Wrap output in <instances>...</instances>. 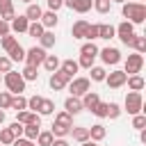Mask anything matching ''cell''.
<instances>
[{
    "mask_svg": "<svg viewBox=\"0 0 146 146\" xmlns=\"http://www.w3.org/2000/svg\"><path fill=\"white\" fill-rule=\"evenodd\" d=\"M78 68H80V66H78L75 59H64V62H59V71H64V73L71 75V78L78 73Z\"/></svg>",
    "mask_w": 146,
    "mask_h": 146,
    "instance_id": "22",
    "label": "cell"
},
{
    "mask_svg": "<svg viewBox=\"0 0 146 146\" xmlns=\"http://www.w3.org/2000/svg\"><path fill=\"white\" fill-rule=\"evenodd\" d=\"M7 55H9V59H11V62H25V48H23L21 43H16Z\"/></svg>",
    "mask_w": 146,
    "mask_h": 146,
    "instance_id": "27",
    "label": "cell"
},
{
    "mask_svg": "<svg viewBox=\"0 0 146 146\" xmlns=\"http://www.w3.org/2000/svg\"><path fill=\"white\" fill-rule=\"evenodd\" d=\"M50 146H68V141H66V139H52Z\"/></svg>",
    "mask_w": 146,
    "mask_h": 146,
    "instance_id": "54",
    "label": "cell"
},
{
    "mask_svg": "<svg viewBox=\"0 0 146 146\" xmlns=\"http://www.w3.org/2000/svg\"><path fill=\"white\" fill-rule=\"evenodd\" d=\"M71 135H73V139H75L78 144L89 141V128H84V125H73V128H71Z\"/></svg>",
    "mask_w": 146,
    "mask_h": 146,
    "instance_id": "20",
    "label": "cell"
},
{
    "mask_svg": "<svg viewBox=\"0 0 146 146\" xmlns=\"http://www.w3.org/2000/svg\"><path fill=\"white\" fill-rule=\"evenodd\" d=\"M14 139H16V137H14V132H11L9 128H2V130H0V144H2V146L14 144Z\"/></svg>",
    "mask_w": 146,
    "mask_h": 146,
    "instance_id": "41",
    "label": "cell"
},
{
    "mask_svg": "<svg viewBox=\"0 0 146 146\" xmlns=\"http://www.w3.org/2000/svg\"><path fill=\"white\" fill-rule=\"evenodd\" d=\"M23 2H27V5H32V0H23Z\"/></svg>",
    "mask_w": 146,
    "mask_h": 146,
    "instance_id": "60",
    "label": "cell"
},
{
    "mask_svg": "<svg viewBox=\"0 0 146 146\" xmlns=\"http://www.w3.org/2000/svg\"><path fill=\"white\" fill-rule=\"evenodd\" d=\"M73 5H75V0H64V7H68V9H73Z\"/></svg>",
    "mask_w": 146,
    "mask_h": 146,
    "instance_id": "55",
    "label": "cell"
},
{
    "mask_svg": "<svg viewBox=\"0 0 146 146\" xmlns=\"http://www.w3.org/2000/svg\"><path fill=\"white\" fill-rule=\"evenodd\" d=\"M50 132H52V137H55V139H66V135H71V128H64V125H57V123H52Z\"/></svg>",
    "mask_w": 146,
    "mask_h": 146,
    "instance_id": "34",
    "label": "cell"
},
{
    "mask_svg": "<svg viewBox=\"0 0 146 146\" xmlns=\"http://www.w3.org/2000/svg\"><path fill=\"white\" fill-rule=\"evenodd\" d=\"M114 34L121 39V43H123V46H128V48H130V41H132V36H135V25H132V23H128V21H123V23H119V25L114 27Z\"/></svg>",
    "mask_w": 146,
    "mask_h": 146,
    "instance_id": "5",
    "label": "cell"
},
{
    "mask_svg": "<svg viewBox=\"0 0 146 146\" xmlns=\"http://www.w3.org/2000/svg\"><path fill=\"white\" fill-rule=\"evenodd\" d=\"M105 135H107V130H105V125L103 123H94L91 128H89V139L91 141H100V139H105Z\"/></svg>",
    "mask_w": 146,
    "mask_h": 146,
    "instance_id": "17",
    "label": "cell"
},
{
    "mask_svg": "<svg viewBox=\"0 0 146 146\" xmlns=\"http://www.w3.org/2000/svg\"><path fill=\"white\" fill-rule=\"evenodd\" d=\"M80 100H82V110H89V112H91V110H94V107L100 103V96H98L96 91H87V94H84Z\"/></svg>",
    "mask_w": 146,
    "mask_h": 146,
    "instance_id": "15",
    "label": "cell"
},
{
    "mask_svg": "<svg viewBox=\"0 0 146 146\" xmlns=\"http://www.w3.org/2000/svg\"><path fill=\"white\" fill-rule=\"evenodd\" d=\"M39 105H41V96H30V98H27V110H30V112H36Z\"/></svg>",
    "mask_w": 146,
    "mask_h": 146,
    "instance_id": "47",
    "label": "cell"
},
{
    "mask_svg": "<svg viewBox=\"0 0 146 146\" xmlns=\"http://www.w3.org/2000/svg\"><path fill=\"white\" fill-rule=\"evenodd\" d=\"M112 36H116V34H114V25H110V23H98V39H112Z\"/></svg>",
    "mask_w": 146,
    "mask_h": 146,
    "instance_id": "26",
    "label": "cell"
},
{
    "mask_svg": "<svg viewBox=\"0 0 146 146\" xmlns=\"http://www.w3.org/2000/svg\"><path fill=\"white\" fill-rule=\"evenodd\" d=\"M21 78H23L25 82H32V80H36V78H39V73H36V68H34V66H25V68H23V73H21Z\"/></svg>",
    "mask_w": 146,
    "mask_h": 146,
    "instance_id": "40",
    "label": "cell"
},
{
    "mask_svg": "<svg viewBox=\"0 0 146 146\" xmlns=\"http://www.w3.org/2000/svg\"><path fill=\"white\" fill-rule=\"evenodd\" d=\"M121 14L128 23L132 25H139L146 21V5L144 2H123L121 5Z\"/></svg>",
    "mask_w": 146,
    "mask_h": 146,
    "instance_id": "1",
    "label": "cell"
},
{
    "mask_svg": "<svg viewBox=\"0 0 146 146\" xmlns=\"http://www.w3.org/2000/svg\"><path fill=\"white\" fill-rule=\"evenodd\" d=\"M130 48H135V52L144 55V52H146V36L135 34V36H132V41H130Z\"/></svg>",
    "mask_w": 146,
    "mask_h": 146,
    "instance_id": "23",
    "label": "cell"
},
{
    "mask_svg": "<svg viewBox=\"0 0 146 146\" xmlns=\"http://www.w3.org/2000/svg\"><path fill=\"white\" fill-rule=\"evenodd\" d=\"M55 32H50V30H46L41 36H39V48H43V50H48V48H52L55 46Z\"/></svg>",
    "mask_w": 146,
    "mask_h": 146,
    "instance_id": "21",
    "label": "cell"
},
{
    "mask_svg": "<svg viewBox=\"0 0 146 146\" xmlns=\"http://www.w3.org/2000/svg\"><path fill=\"white\" fill-rule=\"evenodd\" d=\"M39 23L43 25V30H52V27H57V23H59L57 11H43L41 18H39Z\"/></svg>",
    "mask_w": 146,
    "mask_h": 146,
    "instance_id": "14",
    "label": "cell"
},
{
    "mask_svg": "<svg viewBox=\"0 0 146 146\" xmlns=\"http://www.w3.org/2000/svg\"><path fill=\"white\" fill-rule=\"evenodd\" d=\"M0 80H2V73H0Z\"/></svg>",
    "mask_w": 146,
    "mask_h": 146,
    "instance_id": "62",
    "label": "cell"
},
{
    "mask_svg": "<svg viewBox=\"0 0 146 146\" xmlns=\"http://www.w3.org/2000/svg\"><path fill=\"white\" fill-rule=\"evenodd\" d=\"M91 112H94L98 119H105V116H107V103H98V105H96Z\"/></svg>",
    "mask_w": 146,
    "mask_h": 146,
    "instance_id": "48",
    "label": "cell"
},
{
    "mask_svg": "<svg viewBox=\"0 0 146 146\" xmlns=\"http://www.w3.org/2000/svg\"><path fill=\"white\" fill-rule=\"evenodd\" d=\"M87 27H89V23L87 21H75L73 23V27H71V34H73V39H84V34H87Z\"/></svg>",
    "mask_w": 146,
    "mask_h": 146,
    "instance_id": "19",
    "label": "cell"
},
{
    "mask_svg": "<svg viewBox=\"0 0 146 146\" xmlns=\"http://www.w3.org/2000/svg\"><path fill=\"white\" fill-rule=\"evenodd\" d=\"M71 80H73L71 75H66L64 71H59V68H57L55 73H50V80H48V84H50V89H52V91H62V89H64V87H66Z\"/></svg>",
    "mask_w": 146,
    "mask_h": 146,
    "instance_id": "8",
    "label": "cell"
},
{
    "mask_svg": "<svg viewBox=\"0 0 146 146\" xmlns=\"http://www.w3.org/2000/svg\"><path fill=\"white\" fill-rule=\"evenodd\" d=\"M125 80H128V75H125L123 71H112V73L105 75V84H107L110 89H121V87L125 84Z\"/></svg>",
    "mask_w": 146,
    "mask_h": 146,
    "instance_id": "10",
    "label": "cell"
},
{
    "mask_svg": "<svg viewBox=\"0 0 146 146\" xmlns=\"http://www.w3.org/2000/svg\"><path fill=\"white\" fill-rule=\"evenodd\" d=\"M91 5H94V0H75L73 11H78V14H87V11L91 9Z\"/></svg>",
    "mask_w": 146,
    "mask_h": 146,
    "instance_id": "38",
    "label": "cell"
},
{
    "mask_svg": "<svg viewBox=\"0 0 146 146\" xmlns=\"http://www.w3.org/2000/svg\"><path fill=\"white\" fill-rule=\"evenodd\" d=\"M9 110H16V112H23V110H27V98H25L23 94H18V96H11V105H9Z\"/></svg>",
    "mask_w": 146,
    "mask_h": 146,
    "instance_id": "24",
    "label": "cell"
},
{
    "mask_svg": "<svg viewBox=\"0 0 146 146\" xmlns=\"http://www.w3.org/2000/svg\"><path fill=\"white\" fill-rule=\"evenodd\" d=\"M43 32H46V30H43V25H41L39 21H36V23H30V25H27V34H30L32 39H39V36L43 34Z\"/></svg>",
    "mask_w": 146,
    "mask_h": 146,
    "instance_id": "37",
    "label": "cell"
},
{
    "mask_svg": "<svg viewBox=\"0 0 146 146\" xmlns=\"http://www.w3.org/2000/svg\"><path fill=\"white\" fill-rule=\"evenodd\" d=\"M64 7V0H48V11H57Z\"/></svg>",
    "mask_w": 146,
    "mask_h": 146,
    "instance_id": "51",
    "label": "cell"
},
{
    "mask_svg": "<svg viewBox=\"0 0 146 146\" xmlns=\"http://www.w3.org/2000/svg\"><path fill=\"white\" fill-rule=\"evenodd\" d=\"M55 123L57 125H64V128H73V116L68 112H57L55 114Z\"/></svg>",
    "mask_w": 146,
    "mask_h": 146,
    "instance_id": "29",
    "label": "cell"
},
{
    "mask_svg": "<svg viewBox=\"0 0 146 146\" xmlns=\"http://www.w3.org/2000/svg\"><path fill=\"white\" fill-rule=\"evenodd\" d=\"M39 128H41V125H34V123L23 125V137H25V139H30V141H34V139L39 137V132H41Z\"/></svg>",
    "mask_w": 146,
    "mask_h": 146,
    "instance_id": "30",
    "label": "cell"
},
{
    "mask_svg": "<svg viewBox=\"0 0 146 146\" xmlns=\"http://www.w3.org/2000/svg\"><path fill=\"white\" fill-rule=\"evenodd\" d=\"M94 59H96V57L80 55V59H78V66H82V68H91V66H94Z\"/></svg>",
    "mask_w": 146,
    "mask_h": 146,
    "instance_id": "46",
    "label": "cell"
},
{
    "mask_svg": "<svg viewBox=\"0 0 146 146\" xmlns=\"http://www.w3.org/2000/svg\"><path fill=\"white\" fill-rule=\"evenodd\" d=\"M89 73H91V80H94V82H105L107 71H105L103 66H91V68H89Z\"/></svg>",
    "mask_w": 146,
    "mask_h": 146,
    "instance_id": "33",
    "label": "cell"
},
{
    "mask_svg": "<svg viewBox=\"0 0 146 146\" xmlns=\"http://www.w3.org/2000/svg\"><path fill=\"white\" fill-rule=\"evenodd\" d=\"M141 66H144V55L132 52V55H128V59H125L123 73H125V75H139V73H141Z\"/></svg>",
    "mask_w": 146,
    "mask_h": 146,
    "instance_id": "7",
    "label": "cell"
},
{
    "mask_svg": "<svg viewBox=\"0 0 146 146\" xmlns=\"http://www.w3.org/2000/svg\"><path fill=\"white\" fill-rule=\"evenodd\" d=\"M98 14H110V9H112V0H94V5H91Z\"/></svg>",
    "mask_w": 146,
    "mask_h": 146,
    "instance_id": "36",
    "label": "cell"
},
{
    "mask_svg": "<svg viewBox=\"0 0 146 146\" xmlns=\"http://www.w3.org/2000/svg\"><path fill=\"white\" fill-rule=\"evenodd\" d=\"M84 39L87 41H94V39H98V23H89V27H87V34H84Z\"/></svg>",
    "mask_w": 146,
    "mask_h": 146,
    "instance_id": "43",
    "label": "cell"
},
{
    "mask_svg": "<svg viewBox=\"0 0 146 146\" xmlns=\"http://www.w3.org/2000/svg\"><path fill=\"white\" fill-rule=\"evenodd\" d=\"M80 55H89V57H98V46L94 41H87L80 46Z\"/></svg>",
    "mask_w": 146,
    "mask_h": 146,
    "instance_id": "32",
    "label": "cell"
},
{
    "mask_svg": "<svg viewBox=\"0 0 146 146\" xmlns=\"http://www.w3.org/2000/svg\"><path fill=\"white\" fill-rule=\"evenodd\" d=\"M139 139H141V141L146 144V130H139Z\"/></svg>",
    "mask_w": 146,
    "mask_h": 146,
    "instance_id": "56",
    "label": "cell"
},
{
    "mask_svg": "<svg viewBox=\"0 0 146 146\" xmlns=\"http://www.w3.org/2000/svg\"><path fill=\"white\" fill-rule=\"evenodd\" d=\"M112 2H121V5H123V2H125V0H112Z\"/></svg>",
    "mask_w": 146,
    "mask_h": 146,
    "instance_id": "59",
    "label": "cell"
},
{
    "mask_svg": "<svg viewBox=\"0 0 146 146\" xmlns=\"http://www.w3.org/2000/svg\"><path fill=\"white\" fill-rule=\"evenodd\" d=\"M0 123H5V110H0Z\"/></svg>",
    "mask_w": 146,
    "mask_h": 146,
    "instance_id": "58",
    "label": "cell"
},
{
    "mask_svg": "<svg viewBox=\"0 0 146 146\" xmlns=\"http://www.w3.org/2000/svg\"><path fill=\"white\" fill-rule=\"evenodd\" d=\"M121 116V107L116 103H107V119H119Z\"/></svg>",
    "mask_w": 146,
    "mask_h": 146,
    "instance_id": "42",
    "label": "cell"
},
{
    "mask_svg": "<svg viewBox=\"0 0 146 146\" xmlns=\"http://www.w3.org/2000/svg\"><path fill=\"white\" fill-rule=\"evenodd\" d=\"M27 25H30V21H27L25 16H14V21L9 23L11 32H16V34H21V32H27Z\"/></svg>",
    "mask_w": 146,
    "mask_h": 146,
    "instance_id": "16",
    "label": "cell"
},
{
    "mask_svg": "<svg viewBox=\"0 0 146 146\" xmlns=\"http://www.w3.org/2000/svg\"><path fill=\"white\" fill-rule=\"evenodd\" d=\"M2 82L7 84V89H9V94H11V96H18V94H23V91H25V80H23V78H21V73H16V71L5 73V75H2Z\"/></svg>",
    "mask_w": 146,
    "mask_h": 146,
    "instance_id": "2",
    "label": "cell"
},
{
    "mask_svg": "<svg viewBox=\"0 0 146 146\" xmlns=\"http://www.w3.org/2000/svg\"><path fill=\"white\" fill-rule=\"evenodd\" d=\"M43 66H46V71H48V73H55V71L59 68V57H57V55H46Z\"/></svg>",
    "mask_w": 146,
    "mask_h": 146,
    "instance_id": "31",
    "label": "cell"
},
{
    "mask_svg": "<svg viewBox=\"0 0 146 146\" xmlns=\"http://www.w3.org/2000/svg\"><path fill=\"white\" fill-rule=\"evenodd\" d=\"M5 34H11V27H9V23L0 21V36H5Z\"/></svg>",
    "mask_w": 146,
    "mask_h": 146,
    "instance_id": "53",
    "label": "cell"
},
{
    "mask_svg": "<svg viewBox=\"0 0 146 146\" xmlns=\"http://www.w3.org/2000/svg\"><path fill=\"white\" fill-rule=\"evenodd\" d=\"M14 146H36V144L30 141V139H25V137H18V139H14Z\"/></svg>",
    "mask_w": 146,
    "mask_h": 146,
    "instance_id": "52",
    "label": "cell"
},
{
    "mask_svg": "<svg viewBox=\"0 0 146 146\" xmlns=\"http://www.w3.org/2000/svg\"><path fill=\"white\" fill-rule=\"evenodd\" d=\"M68 91H71V96L82 98L87 91H91V80L89 78H73L68 82Z\"/></svg>",
    "mask_w": 146,
    "mask_h": 146,
    "instance_id": "4",
    "label": "cell"
},
{
    "mask_svg": "<svg viewBox=\"0 0 146 146\" xmlns=\"http://www.w3.org/2000/svg\"><path fill=\"white\" fill-rule=\"evenodd\" d=\"M0 146H2V144H0Z\"/></svg>",
    "mask_w": 146,
    "mask_h": 146,
    "instance_id": "63",
    "label": "cell"
},
{
    "mask_svg": "<svg viewBox=\"0 0 146 146\" xmlns=\"http://www.w3.org/2000/svg\"><path fill=\"white\" fill-rule=\"evenodd\" d=\"M80 146H98V144H96V141H91V139H89V141H82V144H80Z\"/></svg>",
    "mask_w": 146,
    "mask_h": 146,
    "instance_id": "57",
    "label": "cell"
},
{
    "mask_svg": "<svg viewBox=\"0 0 146 146\" xmlns=\"http://www.w3.org/2000/svg\"><path fill=\"white\" fill-rule=\"evenodd\" d=\"M9 130L14 132V137H16V139H18V137H23V125H21L18 121H14V123L9 125Z\"/></svg>",
    "mask_w": 146,
    "mask_h": 146,
    "instance_id": "50",
    "label": "cell"
},
{
    "mask_svg": "<svg viewBox=\"0 0 146 146\" xmlns=\"http://www.w3.org/2000/svg\"><path fill=\"white\" fill-rule=\"evenodd\" d=\"M16 43H18V41H16V36H11V34H5V36H0V46H2L7 52H9V50H11Z\"/></svg>",
    "mask_w": 146,
    "mask_h": 146,
    "instance_id": "39",
    "label": "cell"
},
{
    "mask_svg": "<svg viewBox=\"0 0 146 146\" xmlns=\"http://www.w3.org/2000/svg\"><path fill=\"white\" fill-rule=\"evenodd\" d=\"M98 55H100V59H103V64H107V66H114V64H119L121 62V52H119V48H103V50H98Z\"/></svg>",
    "mask_w": 146,
    "mask_h": 146,
    "instance_id": "9",
    "label": "cell"
},
{
    "mask_svg": "<svg viewBox=\"0 0 146 146\" xmlns=\"http://www.w3.org/2000/svg\"><path fill=\"white\" fill-rule=\"evenodd\" d=\"M9 105H11V94L0 91V110H9Z\"/></svg>",
    "mask_w": 146,
    "mask_h": 146,
    "instance_id": "45",
    "label": "cell"
},
{
    "mask_svg": "<svg viewBox=\"0 0 146 146\" xmlns=\"http://www.w3.org/2000/svg\"><path fill=\"white\" fill-rule=\"evenodd\" d=\"M41 116H50L52 112H55V100H50V98H41V105H39V110H36Z\"/></svg>",
    "mask_w": 146,
    "mask_h": 146,
    "instance_id": "25",
    "label": "cell"
},
{
    "mask_svg": "<svg viewBox=\"0 0 146 146\" xmlns=\"http://www.w3.org/2000/svg\"><path fill=\"white\" fill-rule=\"evenodd\" d=\"M64 112H68L71 116L80 114V112H82V100L75 98V96H68V98L64 100Z\"/></svg>",
    "mask_w": 146,
    "mask_h": 146,
    "instance_id": "13",
    "label": "cell"
},
{
    "mask_svg": "<svg viewBox=\"0 0 146 146\" xmlns=\"http://www.w3.org/2000/svg\"><path fill=\"white\" fill-rule=\"evenodd\" d=\"M16 121L21 125H27V123H34V125H41V116L36 112H30V110H23V112H16Z\"/></svg>",
    "mask_w": 146,
    "mask_h": 146,
    "instance_id": "11",
    "label": "cell"
},
{
    "mask_svg": "<svg viewBox=\"0 0 146 146\" xmlns=\"http://www.w3.org/2000/svg\"><path fill=\"white\" fill-rule=\"evenodd\" d=\"M14 16H16V11H14V2H11V0H0V21L11 23Z\"/></svg>",
    "mask_w": 146,
    "mask_h": 146,
    "instance_id": "12",
    "label": "cell"
},
{
    "mask_svg": "<svg viewBox=\"0 0 146 146\" xmlns=\"http://www.w3.org/2000/svg\"><path fill=\"white\" fill-rule=\"evenodd\" d=\"M41 14H43V9H41L39 5H34V2H32V5H27V9H25V14H23V16H25L30 23H36V21L41 18Z\"/></svg>",
    "mask_w": 146,
    "mask_h": 146,
    "instance_id": "18",
    "label": "cell"
},
{
    "mask_svg": "<svg viewBox=\"0 0 146 146\" xmlns=\"http://www.w3.org/2000/svg\"><path fill=\"white\" fill-rule=\"evenodd\" d=\"M137 2H144V0H137Z\"/></svg>",
    "mask_w": 146,
    "mask_h": 146,
    "instance_id": "61",
    "label": "cell"
},
{
    "mask_svg": "<svg viewBox=\"0 0 146 146\" xmlns=\"http://www.w3.org/2000/svg\"><path fill=\"white\" fill-rule=\"evenodd\" d=\"M125 84H128V87H130L132 91H141L146 82H144V78H141V75H128V80H125Z\"/></svg>",
    "mask_w": 146,
    "mask_h": 146,
    "instance_id": "28",
    "label": "cell"
},
{
    "mask_svg": "<svg viewBox=\"0 0 146 146\" xmlns=\"http://www.w3.org/2000/svg\"><path fill=\"white\" fill-rule=\"evenodd\" d=\"M43 59H46V50H43V48L32 46L30 50H25V66H34V68H39V66L43 64Z\"/></svg>",
    "mask_w": 146,
    "mask_h": 146,
    "instance_id": "6",
    "label": "cell"
},
{
    "mask_svg": "<svg viewBox=\"0 0 146 146\" xmlns=\"http://www.w3.org/2000/svg\"><path fill=\"white\" fill-rule=\"evenodd\" d=\"M123 107H125V112L128 114H141V110H144V98H141V94L139 91H130L128 96H125V100H123Z\"/></svg>",
    "mask_w": 146,
    "mask_h": 146,
    "instance_id": "3",
    "label": "cell"
},
{
    "mask_svg": "<svg viewBox=\"0 0 146 146\" xmlns=\"http://www.w3.org/2000/svg\"><path fill=\"white\" fill-rule=\"evenodd\" d=\"M52 139H55V137H52V132H50V130H41V132H39V137H36L34 141H36L39 146H50V144H52Z\"/></svg>",
    "mask_w": 146,
    "mask_h": 146,
    "instance_id": "35",
    "label": "cell"
},
{
    "mask_svg": "<svg viewBox=\"0 0 146 146\" xmlns=\"http://www.w3.org/2000/svg\"><path fill=\"white\" fill-rule=\"evenodd\" d=\"M9 71H11V59L0 55V73H9Z\"/></svg>",
    "mask_w": 146,
    "mask_h": 146,
    "instance_id": "49",
    "label": "cell"
},
{
    "mask_svg": "<svg viewBox=\"0 0 146 146\" xmlns=\"http://www.w3.org/2000/svg\"><path fill=\"white\" fill-rule=\"evenodd\" d=\"M132 128L144 130V128H146V116H144V114H135V116H132Z\"/></svg>",
    "mask_w": 146,
    "mask_h": 146,
    "instance_id": "44",
    "label": "cell"
}]
</instances>
